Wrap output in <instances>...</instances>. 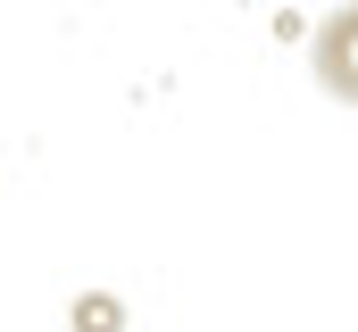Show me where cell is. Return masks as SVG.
I'll list each match as a JSON object with an SVG mask.
<instances>
[{
    "label": "cell",
    "instance_id": "cell-1",
    "mask_svg": "<svg viewBox=\"0 0 358 332\" xmlns=\"http://www.w3.org/2000/svg\"><path fill=\"white\" fill-rule=\"evenodd\" d=\"M308 75H317L325 100L358 108V0H342V8L317 17V33H308Z\"/></svg>",
    "mask_w": 358,
    "mask_h": 332
},
{
    "label": "cell",
    "instance_id": "cell-2",
    "mask_svg": "<svg viewBox=\"0 0 358 332\" xmlns=\"http://www.w3.org/2000/svg\"><path fill=\"white\" fill-rule=\"evenodd\" d=\"M76 332H117V299H76Z\"/></svg>",
    "mask_w": 358,
    "mask_h": 332
}]
</instances>
